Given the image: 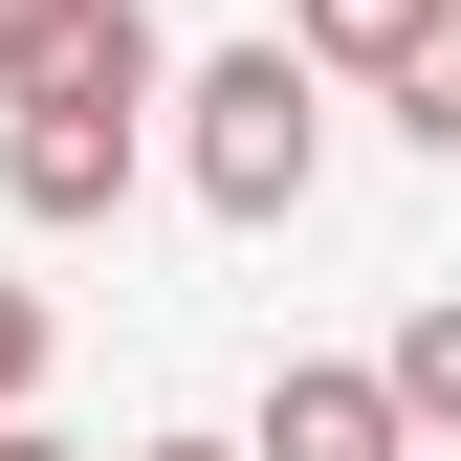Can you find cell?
<instances>
[{"label": "cell", "instance_id": "cell-8", "mask_svg": "<svg viewBox=\"0 0 461 461\" xmlns=\"http://www.w3.org/2000/svg\"><path fill=\"white\" fill-rule=\"evenodd\" d=\"M44 395V285H0V418Z\"/></svg>", "mask_w": 461, "mask_h": 461}, {"label": "cell", "instance_id": "cell-1", "mask_svg": "<svg viewBox=\"0 0 461 461\" xmlns=\"http://www.w3.org/2000/svg\"><path fill=\"white\" fill-rule=\"evenodd\" d=\"M176 176L242 220V242H264V220H308V176H330V88L285 67V44H220V67L176 88Z\"/></svg>", "mask_w": 461, "mask_h": 461}, {"label": "cell", "instance_id": "cell-4", "mask_svg": "<svg viewBox=\"0 0 461 461\" xmlns=\"http://www.w3.org/2000/svg\"><path fill=\"white\" fill-rule=\"evenodd\" d=\"M439 23H461V0H285V67H308V88H330V67H374V88H395Z\"/></svg>", "mask_w": 461, "mask_h": 461}, {"label": "cell", "instance_id": "cell-5", "mask_svg": "<svg viewBox=\"0 0 461 461\" xmlns=\"http://www.w3.org/2000/svg\"><path fill=\"white\" fill-rule=\"evenodd\" d=\"M110 44H132V0H0V110L67 88V67H110Z\"/></svg>", "mask_w": 461, "mask_h": 461}, {"label": "cell", "instance_id": "cell-3", "mask_svg": "<svg viewBox=\"0 0 461 461\" xmlns=\"http://www.w3.org/2000/svg\"><path fill=\"white\" fill-rule=\"evenodd\" d=\"M242 461H418V418H395V374L308 352V374H264V439Z\"/></svg>", "mask_w": 461, "mask_h": 461}, {"label": "cell", "instance_id": "cell-2", "mask_svg": "<svg viewBox=\"0 0 461 461\" xmlns=\"http://www.w3.org/2000/svg\"><path fill=\"white\" fill-rule=\"evenodd\" d=\"M132 154H154V23L110 44V67H67V88L0 110V198H23V220H110V198H132Z\"/></svg>", "mask_w": 461, "mask_h": 461}, {"label": "cell", "instance_id": "cell-10", "mask_svg": "<svg viewBox=\"0 0 461 461\" xmlns=\"http://www.w3.org/2000/svg\"><path fill=\"white\" fill-rule=\"evenodd\" d=\"M132 461H242V439H132Z\"/></svg>", "mask_w": 461, "mask_h": 461}, {"label": "cell", "instance_id": "cell-6", "mask_svg": "<svg viewBox=\"0 0 461 461\" xmlns=\"http://www.w3.org/2000/svg\"><path fill=\"white\" fill-rule=\"evenodd\" d=\"M374 374H395V418H418V439H461V285H439V308H418V330H395V352H374Z\"/></svg>", "mask_w": 461, "mask_h": 461}, {"label": "cell", "instance_id": "cell-9", "mask_svg": "<svg viewBox=\"0 0 461 461\" xmlns=\"http://www.w3.org/2000/svg\"><path fill=\"white\" fill-rule=\"evenodd\" d=\"M0 461H88V439H44V418H0Z\"/></svg>", "mask_w": 461, "mask_h": 461}, {"label": "cell", "instance_id": "cell-7", "mask_svg": "<svg viewBox=\"0 0 461 461\" xmlns=\"http://www.w3.org/2000/svg\"><path fill=\"white\" fill-rule=\"evenodd\" d=\"M395 132H418V154H461V23L418 44V67H395Z\"/></svg>", "mask_w": 461, "mask_h": 461}]
</instances>
